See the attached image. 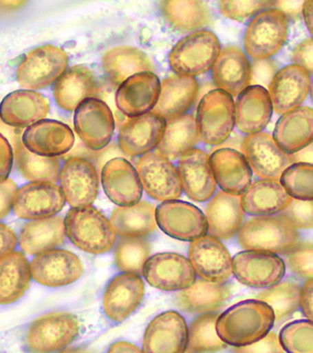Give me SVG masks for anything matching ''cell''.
I'll list each match as a JSON object with an SVG mask.
<instances>
[{"label":"cell","mask_w":313,"mask_h":353,"mask_svg":"<svg viewBox=\"0 0 313 353\" xmlns=\"http://www.w3.org/2000/svg\"><path fill=\"white\" fill-rule=\"evenodd\" d=\"M272 308L263 301L248 300L232 306L218 316L217 336L227 345L246 346L259 341L274 325Z\"/></svg>","instance_id":"1"},{"label":"cell","mask_w":313,"mask_h":353,"mask_svg":"<svg viewBox=\"0 0 313 353\" xmlns=\"http://www.w3.org/2000/svg\"><path fill=\"white\" fill-rule=\"evenodd\" d=\"M233 353H284L278 336L274 332H268L266 336L246 346L236 347Z\"/></svg>","instance_id":"53"},{"label":"cell","mask_w":313,"mask_h":353,"mask_svg":"<svg viewBox=\"0 0 313 353\" xmlns=\"http://www.w3.org/2000/svg\"><path fill=\"white\" fill-rule=\"evenodd\" d=\"M150 252V245L144 239H122L115 250V262L122 272L140 276Z\"/></svg>","instance_id":"46"},{"label":"cell","mask_w":313,"mask_h":353,"mask_svg":"<svg viewBox=\"0 0 313 353\" xmlns=\"http://www.w3.org/2000/svg\"><path fill=\"white\" fill-rule=\"evenodd\" d=\"M178 172L182 189L191 199L206 202L217 190L209 156L199 149H192L178 162Z\"/></svg>","instance_id":"23"},{"label":"cell","mask_w":313,"mask_h":353,"mask_svg":"<svg viewBox=\"0 0 313 353\" xmlns=\"http://www.w3.org/2000/svg\"><path fill=\"white\" fill-rule=\"evenodd\" d=\"M76 316L65 312L47 314L30 324L25 345L30 353H53L70 345L78 336Z\"/></svg>","instance_id":"7"},{"label":"cell","mask_w":313,"mask_h":353,"mask_svg":"<svg viewBox=\"0 0 313 353\" xmlns=\"http://www.w3.org/2000/svg\"><path fill=\"white\" fill-rule=\"evenodd\" d=\"M208 233L213 238L226 241L238 233L242 226L245 212L240 196L217 192L205 208Z\"/></svg>","instance_id":"31"},{"label":"cell","mask_w":313,"mask_h":353,"mask_svg":"<svg viewBox=\"0 0 313 353\" xmlns=\"http://www.w3.org/2000/svg\"><path fill=\"white\" fill-rule=\"evenodd\" d=\"M102 64L110 81L119 86L134 74L155 71L150 59L143 51L127 46L107 50L102 56Z\"/></svg>","instance_id":"37"},{"label":"cell","mask_w":313,"mask_h":353,"mask_svg":"<svg viewBox=\"0 0 313 353\" xmlns=\"http://www.w3.org/2000/svg\"><path fill=\"white\" fill-rule=\"evenodd\" d=\"M222 51L217 35L199 30L180 40L171 49L169 63L177 76L194 77L206 73Z\"/></svg>","instance_id":"3"},{"label":"cell","mask_w":313,"mask_h":353,"mask_svg":"<svg viewBox=\"0 0 313 353\" xmlns=\"http://www.w3.org/2000/svg\"><path fill=\"white\" fill-rule=\"evenodd\" d=\"M15 159L17 169L30 181L55 184L60 179L61 165L58 159L32 153L22 143H17Z\"/></svg>","instance_id":"43"},{"label":"cell","mask_w":313,"mask_h":353,"mask_svg":"<svg viewBox=\"0 0 313 353\" xmlns=\"http://www.w3.org/2000/svg\"><path fill=\"white\" fill-rule=\"evenodd\" d=\"M109 353H143L140 347L132 343L119 341L110 346Z\"/></svg>","instance_id":"61"},{"label":"cell","mask_w":313,"mask_h":353,"mask_svg":"<svg viewBox=\"0 0 313 353\" xmlns=\"http://www.w3.org/2000/svg\"><path fill=\"white\" fill-rule=\"evenodd\" d=\"M279 343L288 353H313L312 321L292 322L281 330Z\"/></svg>","instance_id":"48"},{"label":"cell","mask_w":313,"mask_h":353,"mask_svg":"<svg viewBox=\"0 0 313 353\" xmlns=\"http://www.w3.org/2000/svg\"><path fill=\"white\" fill-rule=\"evenodd\" d=\"M30 263L21 252H12L0 259V305L14 303L30 285Z\"/></svg>","instance_id":"40"},{"label":"cell","mask_w":313,"mask_h":353,"mask_svg":"<svg viewBox=\"0 0 313 353\" xmlns=\"http://www.w3.org/2000/svg\"><path fill=\"white\" fill-rule=\"evenodd\" d=\"M17 234L9 226L0 223V259L8 256L17 246Z\"/></svg>","instance_id":"57"},{"label":"cell","mask_w":313,"mask_h":353,"mask_svg":"<svg viewBox=\"0 0 313 353\" xmlns=\"http://www.w3.org/2000/svg\"><path fill=\"white\" fill-rule=\"evenodd\" d=\"M199 141L196 120L192 115H183L166 123L158 151L169 161H174L192 150Z\"/></svg>","instance_id":"41"},{"label":"cell","mask_w":313,"mask_h":353,"mask_svg":"<svg viewBox=\"0 0 313 353\" xmlns=\"http://www.w3.org/2000/svg\"><path fill=\"white\" fill-rule=\"evenodd\" d=\"M288 39V18L278 9H268L254 17L246 28L244 46L255 61L276 55Z\"/></svg>","instance_id":"5"},{"label":"cell","mask_w":313,"mask_h":353,"mask_svg":"<svg viewBox=\"0 0 313 353\" xmlns=\"http://www.w3.org/2000/svg\"><path fill=\"white\" fill-rule=\"evenodd\" d=\"M50 112L47 100L39 92L17 91L0 104V118L8 125L25 128L45 119Z\"/></svg>","instance_id":"34"},{"label":"cell","mask_w":313,"mask_h":353,"mask_svg":"<svg viewBox=\"0 0 313 353\" xmlns=\"http://www.w3.org/2000/svg\"><path fill=\"white\" fill-rule=\"evenodd\" d=\"M313 110L299 107L284 113L274 130L273 140L283 153H296L312 143Z\"/></svg>","instance_id":"32"},{"label":"cell","mask_w":313,"mask_h":353,"mask_svg":"<svg viewBox=\"0 0 313 353\" xmlns=\"http://www.w3.org/2000/svg\"><path fill=\"white\" fill-rule=\"evenodd\" d=\"M291 201L292 197L278 180L253 183L241 197L244 212L260 217L281 212Z\"/></svg>","instance_id":"35"},{"label":"cell","mask_w":313,"mask_h":353,"mask_svg":"<svg viewBox=\"0 0 313 353\" xmlns=\"http://www.w3.org/2000/svg\"><path fill=\"white\" fill-rule=\"evenodd\" d=\"M65 239L63 218L40 219L25 224L19 236L20 247L28 254H39L60 246Z\"/></svg>","instance_id":"38"},{"label":"cell","mask_w":313,"mask_h":353,"mask_svg":"<svg viewBox=\"0 0 313 353\" xmlns=\"http://www.w3.org/2000/svg\"><path fill=\"white\" fill-rule=\"evenodd\" d=\"M144 283L138 275L122 273L107 285L102 299L105 313L113 321H125L137 310L144 296Z\"/></svg>","instance_id":"25"},{"label":"cell","mask_w":313,"mask_h":353,"mask_svg":"<svg viewBox=\"0 0 313 353\" xmlns=\"http://www.w3.org/2000/svg\"><path fill=\"white\" fill-rule=\"evenodd\" d=\"M292 164L294 163H310L312 164V143L305 147L304 149L296 152V153L290 154Z\"/></svg>","instance_id":"60"},{"label":"cell","mask_w":313,"mask_h":353,"mask_svg":"<svg viewBox=\"0 0 313 353\" xmlns=\"http://www.w3.org/2000/svg\"><path fill=\"white\" fill-rule=\"evenodd\" d=\"M60 181L65 201L74 208L89 207L98 195V172L87 159L76 157L66 161Z\"/></svg>","instance_id":"15"},{"label":"cell","mask_w":313,"mask_h":353,"mask_svg":"<svg viewBox=\"0 0 313 353\" xmlns=\"http://www.w3.org/2000/svg\"><path fill=\"white\" fill-rule=\"evenodd\" d=\"M313 2L312 0H307V1H304V4H303L302 8V14L303 17H304L305 24H306L307 30L310 32V34L313 33Z\"/></svg>","instance_id":"62"},{"label":"cell","mask_w":313,"mask_h":353,"mask_svg":"<svg viewBox=\"0 0 313 353\" xmlns=\"http://www.w3.org/2000/svg\"><path fill=\"white\" fill-rule=\"evenodd\" d=\"M299 305L303 314L312 321L313 319V281L307 280L300 290Z\"/></svg>","instance_id":"58"},{"label":"cell","mask_w":313,"mask_h":353,"mask_svg":"<svg viewBox=\"0 0 313 353\" xmlns=\"http://www.w3.org/2000/svg\"><path fill=\"white\" fill-rule=\"evenodd\" d=\"M155 221L161 230L171 238L193 241L208 233L206 217L195 205L183 201H166L155 210Z\"/></svg>","instance_id":"10"},{"label":"cell","mask_w":313,"mask_h":353,"mask_svg":"<svg viewBox=\"0 0 313 353\" xmlns=\"http://www.w3.org/2000/svg\"><path fill=\"white\" fill-rule=\"evenodd\" d=\"M189 262L202 280L224 283L233 274V259L219 239L204 236L191 242Z\"/></svg>","instance_id":"14"},{"label":"cell","mask_w":313,"mask_h":353,"mask_svg":"<svg viewBox=\"0 0 313 353\" xmlns=\"http://www.w3.org/2000/svg\"><path fill=\"white\" fill-rule=\"evenodd\" d=\"M281 185L290 197L312 201L313 167L310 163H294L282 172Z\"/></svg>","instance_id":"47"},{"label":"cell","mask_w":313,"mask_h":353,"mask_svg":"<svg viewBox=\"0 0 313 353\" xmlns=\"http://www.w3.org/2000/svg\"><path fill=\"white\" fill-rule=\"evenodd\" d=\"M98 90V84L91 70L84 66H74L58 77L53 94L58 107L74 112L82 103L96 97Z\"/></svg>","instance_id":"33"},{"label":"cell","mask_w":313,"mask_h":353,"mask_svg":"<svg viewBox=\"0 0 313 353\" xmlns=\"http://www.w3.org/2000/svg\"><path fill=\"white\" fill-rule=\"evenodd\" d=\"M230 297V288L224 283L199 279L177 294L179 307L188 313L205 314L222 308Z\"/></svg>","instance_id":"36"},{"label":"cell","mask_w":313,"mask_h":353,"mask_svg":"<svg viewBox=\"0 0 313 353\" xmlns=\"http://www.w3.org/2000/svg\"><path fill=\"white\" fill-rule=\"evenodd\" d=\"M102 184L107 197L120 207L140 202L142 185L133 165L125 159H113L102 171Z\"/></svg>","instance_id":"24"},{"label":"cell","mask_w":313,"mask_h":353,"mask_svg":"<svg viewBox=\"0 0 313 353\" xmlns=\"http://www.w3.org/2000/svg\"><path fill=\"white\" fill-rule=\"evenodd\" d=\"M142 274L151 287L165 291L186 290L196 281V273L186 257L173 252H162L150 257Z\"/></svg>","instance_id":"13"},{"label":"cell","mask_w":313,"mask_h":353,"mask_svg":"<svg viewBox=\"0 0 313 353\" xmlns=\"http://www.w3.org/2000/svg\"><path fill=\"white\" fill-rule=\"evenodd\" d=\"M188 328L184 316L174 311L155 316L146 329L143 353H186Z\"/></svg>","instance_id":"19"},{"label":"cell","mask_w":313,"mask_h":353,"mask_svg":"<svg viewBox=\"0 0 313 353\" xmlns=\"http://www.w3.org/2000/svg\"><path fill=\"white\" fill-rule=\"evenodd\" d=\"M218 316V314H204L192 322L187 337V352H217L227 347L217 336L215 325Z\"/></svg>","instance_id":"44"},{"label":"cell","mask_w":313,"mask_h":353,"mask_svg":"<svg viewBox=\"0 0 313 353\" xmlns=\"http://www.w3.org/2000/svg\"><path fill=\"white\" fill-rule=\"evenodd\" d=\"M165 128L166 121L153 112L131 118L120 130V150L129 157L143 156L158 145Z\"/></svg>","instance_id":"21"},{"label":"cell","mask_w":313,"mask_h":353,"mask_svg":"<svg viewBox=\"0 0 313 353\" xmlns=\"http://www.w3.org/2000/svg\"><path fill=\"white\" fill-rule=\"evenodd\" d=\"M76 133L91 150H101L111 141L115 122L109 105L91 98L82 103L74 113Z\"/></svg>","instance_id":"12"},{"label":"cell","mask_w":313,"mask_h":353,"mask_svg":"<svg viewBox=\"0 0 313 353\" xmlns=\"http://www.w3.org/2000/svg\"><path fill=\"white\" fill-rule=\"evenodd\" d=\"M209 159L215 183L222 192L240 196L250 188L252 171L242 153L230 148L219 149Z\"/></svg>","instance_id":"27"},{"label":"cell","mask_w":313,"mask_h":353,"mask_svg":"<svg viewBox=\"0 0 313 353\" xmlns=\"http://www.w3.org/2000/svg\"><path fill=\"white\" fill-rule=\"evenodd\" d=\"M17 185L11 179L0 182V220L11 212Z\"/></svg>","instance_id":"55"},{"label":"cell","mask_w":313,"mask_h":353,"mask_svg":"<svg viewBox=\"0 0 313 353\" xmlns=\"http://www.w3.org/2000/svg\"><path fill=\"white\" fill-rule=\"evenodd\" d=\"M278 217L294 229L312 228V201L297 200L292 198L291 202L281 212H279Z\"/></svg>","instance_id":"50"},{"label":"cell","mask_w":313,"mask_h":353,"mask_svg":"<svg viewBox=\"0 0 313 353\" xmlns=\"http://www.w3.org/2000/svg\"><path fill=\"white\" fill-rule=\"evenodd\" d=\"M285 264L272 252L246 251L233 260V273L246 287L270 288L281 282L285 275Z\"/></svg>","instance_id":"11"},{"label":"cell","mask_w":313,"mask_h":353,"mask_svg":"<svg viewBox=\"0 0 313 353\" xmlns=\"http://www.w3.org/2000/svg\"><path fill=\"white\" fill-rule=\"evenodd\" d=\"M299 234L281 218L264 216L254 218L238 231V241L248 251L288 254L299 244Z\"/></svg>","instance_id":"4"},{"label":"cell","mask_w":313,"mask_h":353,"mask_svg":"<svg viewBox=\"0 0 313 353\" xmlns=\"http://www.w3.org/2000/svg\"><path fill=\"white\" fill-rule=\"evenodd\" d=\"M60 353H91L84 349H67L64 350Z\"/></svg>","instance_id":"64"},{"label":"cell","mask_w":313,"mask_h":353,"mask_svg":"<svg viewBox=\"0 0 313 353\" xmlns=\"http://www.w3.org/2000/svg\"><path fill=\"white\" fill-rule=\"evenodd\" d=\"M199 83L194 77L171 76L160 83L158 101L151 112L169 121L181 117L191 109L199 95Z\"/></svg>","instance_id":"29"},{"label":"cell","mask_w":313,"mask_h":353,"mask_svg":"<svg viewBox=\"0 0 313 353\" xmlns=\"http://www.w3.org/2000/svg\"><path fill=\"white\" fill-rule=\"evenodd\" d=\"M196 125L199 140L208 145L224 143L235 123V103L222 90L208 92L197 107Z\"/></svg>","instance_id":"6"},{"label":"cell","mask_w":313,"mask_h":353,"mask_svg":"<svg viewBox=\"0 0 313 353\" xmlns=\"http://www.w3.org/2000/svg\"><path fill=\"white\" fill-rule=\"evenodd\" d=\"M24 4V1H0V12L14 11L19 9Z\"/></svg>","instance_id":"63"},{"label":"cell","mask_w":313,"mask_h":353,"mask_svg":"<svg viewBox=\"0 0 313 353\" xmlns=\"http://www.w3.org/2000/svg\"><path fill=\"white\" fill-rule=\"evenodd\" d=\"M242 152L251 171L261 179L278 180L282 172L292 165L289 154L274 143L270 134H250L242 143Z\"/></svg>","instance_id":"16"},{"label":"cell","mask_w":313,"mask_h":353,"mask_svg":"<svg viewBox=\"0 0 313 353\" xmlns=\"http://www.w3.org/2000/svg\"><path fill=\"white\" fill-rule=\"evenodd\" d=\"M250 66V84H253L252 86L268 88L274 74L278 73V66L272 60L254 61Z\"/></svg>","instance_id":"52"},{"label":"cell","mask_w":313,"mask_h":353,"mask_svg":"<svg viewBox=\"0 0 313 353\" xmlns=\"http://www.w3.org/2000/svg\"><path fill=\"white\" fill-rule=\"evenodd\" d=\"M160 83L158 76L151 72L129 77L116 92L118 109L132 118L149 113L158 101Z\"/></svg>","instance_id":"22"},{"label":"cell","mask_w":313,"mask_h":353,"mask_svg":"<svg viewBox=\"0 0 313 353\" xmlns=\"http://www.w3.org/2000/svg\"><path fill=\"white\" fill-rule=\"evenodd\" d=\"M248 57L237 46L220 51L212 67L213 81L218 89L230 97H238L250 85L251 66Z\"/></svg>","instance_id":"28"},{"label":"cell","mask_w":313,"mask_h":353,"mask_svg":"<svg viewBox=\"0 0 313 353\" xmlns=\"http://www.w3.org/2000/svg\"><path fill=\"white\" fill-rule=\"evenodd\" d=\"M65 234L82 251L92 254L107 252L114 246L116 233L99 210L87 207L73 208L64 220Z\"/></svg>","instance_id":"2"},{"label":"cell","mask_w":313,"mask_h":353,"mask_svg":"<svg viewBox=\"0 0 313 353\" xmlns=\"http://www.w3.org/2000/svg\"><path fill=\"white\" fill-rule=\"evenodd\" d=\"M287 264L290 270L300 278L312 279L313 249L312 242L297 244L288 252Z\"/></svg>","instance_id":"51"},{"label":"cell","mask_w":313,"mask_h":353,"mask_svg":"<svg viewBox=\"0 0 313 353\" xmlns=\"http://www.w3.org/2000/svg\"><path fill=\"white\" fill-rule=\"evenodd\" d=\"M303 4L304 1H276L274 7H278L277 9L283 12L287 18L296 19L302 12Z\"/></svg>","instance_id":"59"},{"label":"cell","mask_w":313,"mask_h":353,"mask_svg":"<svg viewBox=\"0 0 313 353\" xmlns=\"http://www.w3.org/2000/svg\"><path fill=\"white\" fill-rule=\"evenodd\" d=\"M14 161V154L11 144L2 134H0V182L9 176Z\"/></svg>","instance_id":"56"},{"label":"cell","mask_w":313,"mask_h":353,"mask_svg":"<svg viewBox=\"0 0 313 353\" xmlns=\"http://www.w3.org/2000/svg\"><path fill=\"white\" fill-rule=\"evenodd\" d=\"M67 66L68 56L63 49L40 46L30 51L18 65L17 81L25 89H43L58 81Z\"/></svg>","instance_id":"8"},{"label":"cell","mask_w":313,"mask_h":353,"mask_svg":"<svg viewBox=\"0 0 313 353\" xmlns=\"http://www.w3.org/2000/svg\"><path fill=\"white\" fill-rule=\"evenodd\" d=\"M312 86V79L306 69L288 65L274 74L268 88L273 110L277 114L291 112L306 100Z\"/></svg>","instance_id":"20"},{"label":"cell","mask_w":313,"mask_h":353,"mask_svg":"<svg viewBox=\"0 0 313 353\" xmlns=\"http://www.w3.org/2000/svg\"><path fill=\"white\" fill-rule=\"evenodd\" d=\"M300 288L292 282H281L259 293L256 300L263 301L274 312V321H283L299 307Z\"/></svg>","instance_id":"45"},{"label":"cell","mask_w":313,"mask_h":353,"mask_svg":"<svg viewBox=\"0 0 313 353\" xmlns=\"http://www.w3.org/2000/svg\"><path fill=\"white\" fill-rule=\"evenodd\" d=\"M65 198L58 185L52 183H30L18 190L12 208L25 220L50 218L60 212Z\"/></svg>","instance_id":"18"},{"label":"cell","mask_w":313,"mask_h":353,"mask_svg":"<svg viewBox=\"0 0 313 353\" xmlns=\"http://www.w3.org/2000/svg\"><path fill=\"white\" fill-rule=\"evenodd\" d=\"M137 171L141 185L153 199L166 202L182 195L176 167L158 151L143 154L138 159Z\"/></svg>","instance_id":"9"},{"label":"cell","mask_w":313,"mask_h":353,"mask_svg":"<svg viewBox=\"0 0 313 353\" xmlns=\"http://www.w3.org/2000/svg\"><path fill=\"white\" fill-rule=\"evenodd\" d=\"M74 143L73 131L67 125L58 121H40L30 125L23 134L22 143L28 151L50 158L67 153Z\"/></svg>","instance_id":"26"},{"label":"cell","mask_w":313,"mask_h":353,"mask_svg":"<svg viewBox=\"0 0 313 353\" xmlns=\"http://www.w3.org/2000/svg\"><path fill=\"white\" fill-rule=\"evenodd\" d=\"M30 267L33 279L50 288L70 285L78 280L84 272L80 259L65 250L41 252Z\"/></svg>","instance_id":"17"},{"label":"cell","mask_w":313,"mask_h":353,"mask_svg":"<svg viewBox=\"0 0 313 353\" xmlns=\"http://www.w3.org/2000/svg\"><path fill=\"white\" fill-rule=\"evenodd\" d=\"M161 10L169 26L179 32H196L210 22L209 8L204 1H162Z\"/></svg>","instance_id":"42"},{"label":"cell","mask_w":313,"mask_h":353,"mask_svg":"<svg viewBox=\"0 0 313 353\" xmlns=\"http://www.w3.org/2000/svg\"><path fill=\"white\" fill-rule=\"evenodd\" d=\"M273 105L268 90L248 86L238 95L235 104V125L242 133H260L268 126Z\"/></svg>","instance_id":"30"},{"label":"cell","mask_w":313,"mask_h":353,"mask_svg":"<svg viewBox=\"0 0 313 353\" xmlns=\"http://www.w3.org/2000/svg\"><path fill=\"white\" fill-rule=\"evenodd\" d=\"M313 41L312 38H307L303 41L294 49L292 61L294 65L306 69L310 74L313 70Z\"/></svg>","instance_id":"54"},{"label":"cell","mask_w":313,"mask_h":353,"mask_svg":"<svg viewBox=\"0 0 313 353\" xmlns=\"http://www.w3.org/2000/svg\"><path fill=\"white\" fill-rule=\"evenodd\" d=\"M115 233L125 239H140L155 230V210L147 202L115 208L110 216Z\"/></svg>","instance_id":"39"},{"label":"cell","mask_w":313,"mask_h":353,"mask_svg":"<svg viewBox=\"0 0 313 353\" xmlns=\"http://www.w3.org/2000/svg\"><path fill=\"white\" fill-rule=\"evenodd\" d=\"M276 1H260V0H222L219 1V12L223 17L238 22H244L248 18L256 17L266 10L274 6Z\"/></svg>","instance_id":"49"}]
</instances>
